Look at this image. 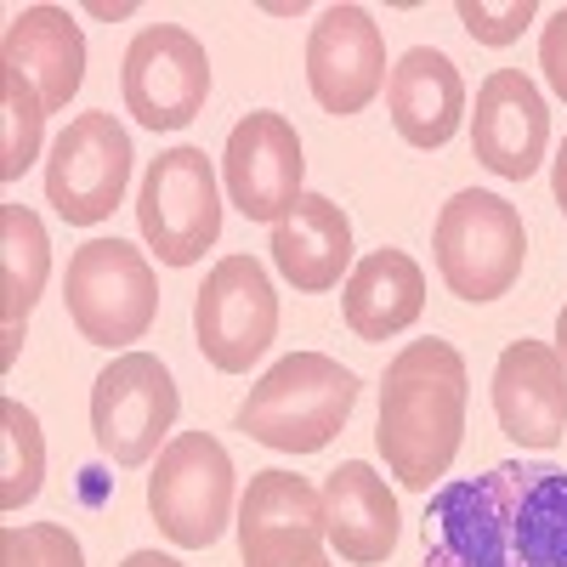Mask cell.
Wrapping results in <instances>:
<instances>
[{"instance_id": "1", "label": "cell", "mask_w": 567, "mask_h": 567, "mask_svg": "<svg viewBox=\"0 0 567 567\" xmlns=\"http://www.w3.org/2000/svg\"><path fill=\"white\" fill-rule=\"evenodd\" d=\"M420 567H567V471L505 460L425 505Z\"/></svg>"}, {"instance_id": "2", "label": "cell", "mask_w": 567, "mask_h": 567, "mask_svg": "<svg viewBox=\"0 0 567 567\" xmlns=\"http://www.w3.org/2000/svg\"><path fill=\"white\" fill-rule=\"evenodd\" d=\"M465 398H471V374L465 358L449 341H409L386 363V386H381V425L374 443L386 454V471L425 494L437 477H449V465L465 437Z\"/></svg>"}, {"instance_id": "3", "label": "cell", "mask_w": 567, "mask_h": 567, "mask_svg": "<svg viewBox=\"0 0 567 567\" xmlns=\"http://www.w3.org/2000/svg\"><path fill=\"white\" fill-rule=\"evenodd\" d=\"M358 409V374L323 352L278 358L239 403V432L278 454H318Z\"/></svg>"}, {"instance_id": "4", "label": "cell", "mask_w": 567, "mask_h": 567, "mask_svg": "<svg viewBox=\"0 0 567 567\" xmlns=\"http://www.w3.org/2000/svg\"><path fill=\"white\" fill-rule=\"evenodd\" d=\"M63 301L80 329V341L91 347H131L154 329L159 318V278L136 245L125 239H85L69 256Z\"/></svg>"}, {"instance_id": "5", "label": "cell", "mask_w": 567, "mask_h": 567, "mask_svg": "<svg viewBox=\"0 0 567 567\" xmlns=\"http://www.w3.org/2000/svg\"><path fill=\"white\" fill-rule=\"evenodd\" d=\"M437 272L460 301H499L523 278L528 233L523 210L499 194L465 187L437 210Z\"/></svg>"}, {"instance_id": "6", "label": "cell", "mask_w": 567, "mask_h": 567, "mask_svg": "<svg viewBox=\"0 0 567 567\" xmlns=\"http://www.w3.org/2000/svg\"><path fill=\"white\" fill-rule=\"evenodd\" d=\"M136 227L165 267H194L221 239V187L205 148H165L142 171Z\"/></svg>"}, {"instance_id": "7", "label": "cell", "mask_w": 567, "mask_h": 567, "mask_svg": "<svg viewBox=\"0 0 567 567\" xmlns=\"http://www.w3.org/2000/svg\"><path fill=\"white\" fill-rule=\"evenodd\" d=\"M233 460L210 432H182L159 449L148 477V511L171 545L205 550L233 523Z\"/></svg>"}, {"instance_id": "8", "label": "cell", "mask_w": 567, "mask_h": 567, "mask_svg": "<svg viewBox=\"0 0 567 567\" xmlns=\"http://www.w3.org/2000/svg\"><path fill=\"white\" fill-rule=\"evenodd\" d=\"M176 381L154 352H120L91 386V437L114 465H148L176 425Z\"/></svg>"}, {"instance_id": "9", "label": "cell", "mask_w": 567, "mask_h": 567, "mask_svg": "<svg viewBox=\"0 0 567 567\" xmlns=\"http://www.w3.org/2000/svg\"><path fill=\"white\" fill-rule=\"evenodd\" d=\"M120 91H125V109H131L136 125H148V131H182V125H194L205 114L210 58H205V45L187 34V29L148 23L125 45Z\"/></svg>"}, {"instance_id": "10", "label": "cell", "mask_w": 567, "mask_h": 567, "mask_svg": "<svg viewBox=\"0 0 567 567\" xmlns=\"http://www.w3.org/2000/svg\"><path fill=\"white\" fill-rule=\"evenodd\" d=\"M194 336L210 369L245 374L278 336V296L256 256H227L210 267L205 290L194 296Z\"/></svg>"}, {"instance_id": "11", "label": "cell", "mask_w": 567, "mask_h": 567, "mask_svg": "<svg viewBox=\"0 0 567 567\" xmlns=\"http://www.w3.org/2000/svg\"><path fill=\"white\" fill-rule=\"evenodd\" d=\"M131 182V136L114 114H74L45 159V199L69 227H97L120 210Z\"/></svg>"}, {"instance_id": "12", "label": "cell", "mask_w": 567, "mask_h": 567, "mask_svg": "<svg viewBox=\"0 0 567 567\" xmlns=\"http://www.w3.org/2000/svg\"><path fill=\"white\" fill-rule=\"evenodd\" d=\"M386 40L363 7H323L307 34V91L323 114H363L386 91Z\"/></svg>"}, {"instance_id": "13", "label": "cell", "mask_w": 567, "mask_h": 567, "mask_svg": "<svg viewBox=\"0 0 567 567\" xmlns=\"http://www.w3.org/2000/svg\"><path fill=\"white\" fill-rule=\"evenodd\" d=\"M323 494L296 471H256L239 499L245 567H312L323 556Z\"/></svg>"}, {"instance_id": "14", "label": "cell", "mask_w": 567, "mask_h": 567, "mask_svg": "<svg viewBox=\"0 0 567 567\" xmlns=\"http://www.w3.org/2000/svg\"><path fill=\"white\" fill-rule=\"evenodd\" d=\"M301 176H307L301 136L284 114L256 109L233 125L221 148V182H227V199L245 210V221H278L301 199Z\"/></svg>"}, {"instance_id": "15", "label": "cell", "mask_w": 567, "mask_h": 567, "mask_svg": "<svg viewBox=\"0 0 567 567\" xmlns=\"http://www.w3.org/2000/svg\"><path fill=\"white\" fill-rule=\"evenodd\" d=\"M545 148H550V109L539 85L523 69H494L477 85V109H471V154L505 182H528L545 165Z\"/></svg>"}, {"instance_id": "16", "label": "cell", "mask_w": 567, "mask_h": 567, "mask_svg": "<svg viewBox=\"0 0 567 567\" xmlns=\"http://www.w3.org/2000/svg\"><path fill=\"white\" fill-rule=\"evenodd\" d=\"M499 432L523 449L550 454L567 437V363L545 341H511L494 363Z\"/></svg>"}, {"instance_id": "17", "label": "cell", "mask_w": 567, "mask_h": 567, "mask_svg": "<svg viewBox=\"0 0 567 567\" xmlns=\"http://www.w3.org/2000/svg\"><path fill=\"white\" fill-rule=\"evenodd\" d=\"M386 109H392V125L409 148H443L454 142L460 120H465V80L454 69L449 52L437 45H414L403 52L386 74Z\"/></svg>"}, {"instance_id": "18", "label": "cell", "mask_w": 567, "mask_h": 567, "mask_svg": "<svg viewBox=\"0 0 567 567\" xmlns=\"http://www.w3.org/2000/svg\"><path fill=\"white\" fill-rule=\"evenodd\" d=\"M0 69L23 74L45 114H63L85 80V34L63 7H23L0 40Z\"/></svg>"}, {"instance_id": "19", "label": "cell", "mask_w": 567, "mask_h": 567, "mask_svg": "<svg viewBox=\"0 0 567 567\" xmlns=\"http://www.w3.org/2000/svg\"><path fill=\"white\" fill-rule=\"evenodd\" d=\"M272 267L301 296H323L352 272V221L336 199L301 194L272 221Z\"/></svg>"}, {"instance_id": "20", "label": "cell", "mask_w": 567, "mask_h": 567, "mask_svg": "<svg viewBox=\"0 0 567 567\" xmlns=\"http://www.w3.org/2000/svg\"><path fill=\"white\" fill-rule=\"evenodd\" d=\"M323 523L341 561L374 567L398 550V494L369 460H347L323 477Z\"/></svg>"}, {"instance_id": "21", "label": "cell", "mask_w": 567, "mask_h": 567, "mask_svg": "<svg viewBox=\"0 0 567 567\" xmlns=\"http://www.w3.org/2000/svg\"><path fill=\"white\" fill-rule=\"evenodd\" d=\"M341 312H347V329L358 341H392L403 329L420 323L425 312V272L409 250H369L347 284H341Z\"/></svg>"}, {"instance_id": "22", "label": "cell", "mask_w": 567, "mask_h": 567, "mask_svg": "<svg viewBox=\"0 0 567 567\" xmlns=\"http://www.w3.org/2000/svg\"><path fill=\"white\" fill-rule=\"evenodd\" d=\"M52 272V239L29 205H0V369L18 363L29 312Z\"/></svg>"}, {"instance_id": "23", "label": "cell", "mask_w": 567, "mask_h": 567, "mask_svg": "<svg viewBox=\"0 0 567 567\" xmlns=\"http://www.w3.org/2000/svg\"><path fill=\"white\" fill-rule=\"evenodd\" d=\"M40 477H45L40 420L18 398H7V403H0V505L23 511L40 494Z\"/></svg>"}, {"instance_id": "24", "label": "cell", "mask_w": 567, "mask_h": 567, "mask_svg": "<svg viewBox=\"0 0 567 567\" xmlns=\"http://www.w3.org/2000/svg\"><path fill=\"white\" fill-rule=\"evenodd\" d=\"M40 125L45 103L34 97V85L12 69H0V176L18 182L40 159Z\"/></svg>"}, {"instance_id": "25", "label": "cell", "mask_w": 567, "mask_h": 567, "mask_svg": "<svg viewBox=\"0 0 567 567\" xmlns=\"http://www.w3.org/2000/svg\"><path fill=\"white\" fill-rule=\"evenodd\" d=\"M0 567H85V550L63 523H12L0 528Z\"/></svg>"}, {"instance_id": "26", "label": "cell", "mask_w": 567, "mask_h": 567, "mask_svg": "<svg viewBox=\"0 0 567 567\" xmlns=\"http://www.w3.org/2000/svg\"><path fill=\"white\" fill-rule=\"evenodd\" d=\"M460 23L477 45H511L523 40V29L534 23V0H505V7H488V0H460Z\"/></svg>"}, {"instance_id": "27", "label": "cell", "mask_w": 567, "mask_h": 567, "mask_svg": "<svg viewBox=\"0 0 567 567\" xmlns=\"http://www.w3.org/2000/svg\"><path fill=\"white\" fill-rule=\"evenodd\" d=\"M539 69H545V85L567 103V7H556L539 34Z\"/></svg>"}, {"instance_id": "28", "label": "cell", "mask_w": 567, "mask_h": 567, "mask_svg": "<svg viewBox=\"0 0 567 567\" xmlns=\"http://www.w3.org/2000/svg\"><path fill=\"white\" fill-rule=\"evenodd\" d=\"M550 187H556V205L567 216V136H561V148H556V171H550Z\"/></svg>"}, {"instance_id": "29", "label": "cell", "mask_w": 567, "mask_h": 567, "mask_svg": "<svg viewBox=\"0 0 567 567\" xmlns=\"http://www.w3.org/2000/svg\"><path fill=\"white\" fill-rule=\"evenodd\" d=\"M120 567H182L176 556H159V550H131Z\"/></svg>"}, {"instance_id": "30", "label": "cell", "mask_w": 567, "mask_h": 567, "mask_svg": "<svg viewBox=\"0 0 567 567\" xmlns=\"http://www.w3.org/2000/svg\"><path fill=\"white\" fill-rule=\"evenodd\" d=\"M556 352H561V363H567V307H561V318H556Z\"/></svg>"}, {"instance_id": "31", "label": "cell", "mask_w": 567, "mask_h": 567, "mask_svg": "<svg viewBox=\"0 0 567 567\" xmlns=\"http://www.w3.org/2000/svg\"><path fill=\"white\" fill-rule=\"evenodd\" d=\"M312 567H329V561H323V556H318V561H312Z\"/></svg>"}]
</instances>
